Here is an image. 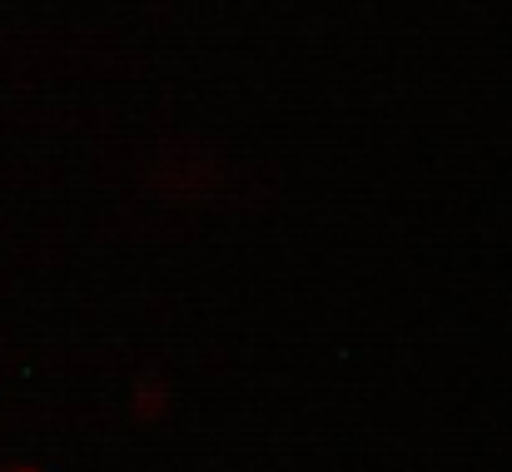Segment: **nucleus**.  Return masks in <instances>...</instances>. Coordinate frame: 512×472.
<instances>
[{
  "mask_svg": "<svg viewBox=\"0 0 512 472\" xmlns=\"http://www.w3.org/2000/svg\"><path fill=\"white\" fill-rule=\"evenodd\" d=\"M20 472H35V468H20Z\"/></svg>",
  "mask_w": 512,
  "mask_h": 472,
  "instance_id": "1",
  "label": "nucleus"
}]
</instances>
